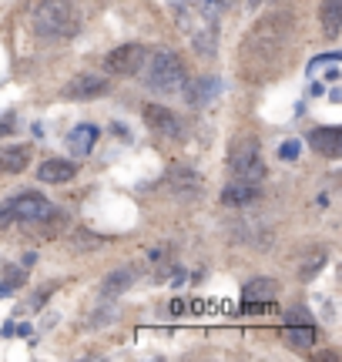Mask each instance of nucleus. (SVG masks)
<instances>
[{
	"instance_id": "obj_7",
	"label": "nucleus",
	"mask_w": 342,
	"mask_h": 362,
	"mask_svg": "<svg viewBox=\"0 0 342 362\" xmlns=\"http://www.w3.org/2000/svg\"><path fill=\"white\" fill-rule=\"evenodd\" d=\"M145 121H148V128L158 131V134H164V138H182V134H184L178 114H175V111H168L164 104H148V107H145Z\"/></svg>"
},
{
	"instance_id": "obj_21",
	"label": "nucleus",
	"mask_w": 342,
	"mask_h": 362,
	"mask_svg": "<svg viewBox=\"0 0 342 362\" xmlns=\"http://www.w3.org/2000/svg\"><path fill=\"white\" fill-rule=\"evenodd\" d=\"M101 238H94V235H84V232H74V245H81V248H91V245H98Z\"/></svg>"
},
{
	"instance_id": "obj_12",
	"label": "nucleus",
	"mask_w": 342,
	"mask_h": 362,
	"mask_svg": "<svg viewBox=\"0 0 342 362\" xmlns=\"http://www.w3.org/2000/svg\"><path fill=\"white\" fill-rule=\"evenodd\" d=\"M27 164H30V151L27 148H17V145L0 148V171L3 175H21Z\"/></svg>"
},
{
	"instance_id": "obj_4",
	"label": "nucleus",
	"mask_w": 342,
	"mask_h": 362,
	"mask_svg": "<svg viewBox=\"0 0 342 362\" xmlns=\"http://www.w3.org/2000/svg\"><path fill=\"white\" fill-rule=\"evenodd\" d=\"M232 175L238 181H252V184H262L268 168H265V158L255 145H238L232 151Z\"/></svg>"
},
{
	"instance_id": "obj_19",
	"label": "nucleus",
	"mask_w": 342,
	"mask_h": 362,
	"mask_svg": "<svg viewBox=\"0 0 342 362\" xmlns=\"http://www.w3.org/2000/svg\"><path fill=\"white\" fill-rule=\"evenodd\" d=\"M306 265H302V279H306V282H309V279H312V275H316L319 268H322V265H325V248H319V252H309V255H306Z\"/></svg>"
},
{
	"instance_id": "obj_16",
	"label": "nucleus",
	"mask_w": 342,
	"mask_h": 362,
	"mask_svg": "<svg viewBox=\"0 0 342 362\" xmlns=\"http://www.w3.org/2000/svg\"><path fill=\"white\" fill-rule=\"evenodd\" d=\"M272 295H275V282H272V279H252V282L242 288V302H245V306H252V302H259V299L268 302Z\"/></svg>"
},
{
	"instance_id": "obj_11",
	"label": "nucleus",
	"mask_w": 342,
	"mask_h": 362,
	"mask_svg": "<svg viewBox=\"0 0 342 362\" xmlns=\"http://www.w3.org/2000/svg\"><path fill=\"white\" fill-rule=\"evenodd\" d=\"M309 145L316 148L319 155L339 158L342 155V131L339 128H316L309 134Z\"/></svg>"
},
{
	"instance_id": "obj_23",
	"label": "nucleus",
	"mask_w": 342,
	"mask_h": 362,
	"mask_svg": "<svg viewBox=\"0 0 342 362\" xmlns=\"http://www.w3.org/2000/svg\"><path fill=\"white\" fill-rule=\"evenodd\" d=\"M184 279H188V275H184V268H175V275H171V285H175V288H182Z\"/></svg>"
},
{
	"instance_id": "obj_6",
	"label": "nucleus",
	"mask_w": 342,
	"mask_h": 362,
	"mask_svg": "<svg viewBox=\"0 0 342 362\" xmlns=\"http://www.w3.org/2000/svg\"><path fill=\"white\" fill-rule=\"evenodd\" d=\"M107 87H111V81H107L105 74L84 71V74H78L74 81H67V87H64L61 98H67V101H94V98L107 94Z\"/></svg>"
},
{
	"instance_id": "obj_22",
	"label": "nucleus",
	"mask_w": 342,
	"mask_h": 362,
	"mask_svg": "<svg viewBox=\"0 0 342 362\" xmlns=\"http://www.w3.org/2000/svg\"><path fill=\"white\" fill-rule=\"evenodd\" d=\"M14 292H17L14 285L7 282V279H0V299H7V295H14Z\"/></svg>"
},
{
	"instance_id": "obj_10",
	"label": "nucleus",
	"mask_w": 342,
	"mask_h": 362,
	"mask_svg": "<svg viewBox=\"0 0 342 362\" xmlns=\"http://www.w3.org/2000/svg\"><path fill=\"white\" fill-rule=\"evenodd\" d=\"M78 175V164L64 161V158H47L41 168H37V178L44 184H67V181Z\"/></svg>"
},
{
	"instance_id": "obj_5",
	"label": "nucleus",
	"mask_w": 342,
	"mask_h": 362,
	"mask_svg": "<svg viewBox=\"0 0 342 362\" xmlns=\"http://www.w3.org/2000/svg\"><path fill=\"white\" fill-rule=\"evenodd\" d=\"M145 47L141 44H121L105 57V71L107 74H118V78H131L145 67Z\"/></svg>"
},
{
	"instance_id": "obj_2",
	"label": "nucleus",
	"mask_w": 342,
	"mask_h": 362,
	"mask_svg": "<svg viewBox=\"0 0 342 362\" xmlns=\"http://www.w3.org/2000/svg\"><path fill=\"white\" fill-rule=\"evenodd\" d=\"M145 61H148V67H141V71H145L148 91H155V94H178V91H184L188 71H184L178 54L158 51V54H151V57H145Z\"/></svg>"
},
{
	"instance_id": "obj_8",
	"label": "nucleus",
	"mask_w": 342,
	"mask_h": 362,
	"mask_svg": "<svg viewBox=\"0 0 342 362\" xmlns=\"http://www.w3.org/2000/svg\"><path fill=\"white\" fill-rule=\"evenodd\" d=\"M286 342L295 349H309L316 342V326L309 322L306 309H292L289 312V329H286Z\"/></svg>"
},
{
	"instance_id": "obj_17",
	"label": "nucleus",
	"mask_w": 342,
	"mask_h": 362,
	"mask_svg": "<svg viewBox=\"0 0 342 362\" xmlns=\"http://www.w3.org/2000/svg\"><path fill=\"white\" fill-rule=\"evenodd\" d=\"M322 30L329 37H339L342 30V0H325L322 3Z\"/></svg>"
},
{
	"instance_id": "obj_9",
	"label": "nucleus",
	"mask_w": 342,
	"mask_h": 362,
	"mask_svg": "<svg viewBox=\"0 0 342 362\" xmlns=\"http://www.w3.org/2000/svg\"><path fill=\"white\" fill-rule=\"evenodd\" d=\"M262 198V184H252V181H232L222 188V205L225 208H245V205H255Z\"/></svg>"
},
{
	"instance_id": "obj_24",
	"label": "nucleus",
	"mask_w": 342,
	"mask_h": 362,
	"mask_svg": "<svg viewBox=\"0 0 342 362\" xmlns=\"http://www.w3.org/2000/svg\"><path fill=\"white\" fill-rule=\"evenodd\" d=\"M248 3H252V7H255V3H259V0H248Z\"/></svg>"
},
{
	"instance_id": "obj_13",
	"label": "nucleus",
	"mask_w": 342,
	"mask_h": 362,
	"mask_svg": "<svg viewBox=\"0 0 342 362\" xmlns=\"http://www.w3.org/2000/svg\"><path fill=\"white\" fill-rule=\"evenodd\" d=\"M134 279H138V275H134V268H114L105 282H101V295H105V299H114V295L128 292V288L134 285Z\"/></svg>"
},
{
	"instance_id": "obj_18",
	"label": "nucleus",
	"mask_w": 342,
	"mask_h": 362,
	"mask_svg": "<svg viewBox=\"0 0 342 362\" xmlns=\"http://www.w3.org/2000/svg\"><path fill=\"white\" fill-rule=\"evenodd\" d=\"M188 87V84H184ZM218 94V78H202L195 87H188V101L191 104H205V101H211Z\"/></svg>"
},
{
	"instance_id": "obj_1",
	"label": "nucleus",
	"mask_w": 342,
	"mask_h": 362,
	"mask_svg": "<svg viewBox=\"0 0 342 362\" xmlns=\"http://www.w3.org/2000/svg\"><path fill=\"white\" fill-rule=\"evenodd\" d=\"M30 21L41 37H51V41H64V37L78 34V14H74L71 0H37Z\"/></svg>"
},
{
	"instance_id": "obj_15",
	"label": "nucleus",
	"mask_w": 342,
	"mask_h": 362,
	"mask_svg": "<svg viewBox=\"0 0 342 362\" xmlns=\"http://www.w3.org/2000/svg\"><path fill=\"white\" fill-rule=\"evenodd\" d=\"M98 125H78V128L67 134V145H71V151H78V155H87V151H94V141H98Z\"/></svg>"
},
{
	"instance_id": "obj_20",
	"label": "nucleus",
	"mask_w": 342,
	"mask_h": 362,
	"mask_svg": "<svg viewBox=\"0 0 342 362\" xmlns=\"http://www.w3.org/2000/svg\"><path fill=\"white\" fill-rule=\"evenodd\" d=\"M279 158H282V161H295V158H299V141H282Z\"/></svg>"
},
{
	"instance_id": "obj_3",
	"label": "nucleus",
	"mask_w": 342,
	"mask_h": 362,
	"mask_svg": "<svg viewBox=\"0 0 342 362\" xmlns=\"http://www.w3.org/2000/svg\"><path fill=\"white\" fill-rule=\"evenodd\" d=\"M54 215H57L54 202H47L37 191H24V195L10 198L7 205H0V228H7V225H41Z\"/></svg>"
},
{
	"instance_id": "obj_14",
	"label": "nucleus",
	"mask_w": 342,
	"mask_h": 362,
	"mask_svg": "<svg viewBox=\"0 0 342 362\" xmlns=\"http://www.w3.org/2000/svg\"><path fill=\"white\" fill-rule=\"evenodd\" d=\"M168 178H171L175 191H178L182 198H191V195L202 191V178H198V171H191V168H171Z\"/></svg>"
}]
</instances>
